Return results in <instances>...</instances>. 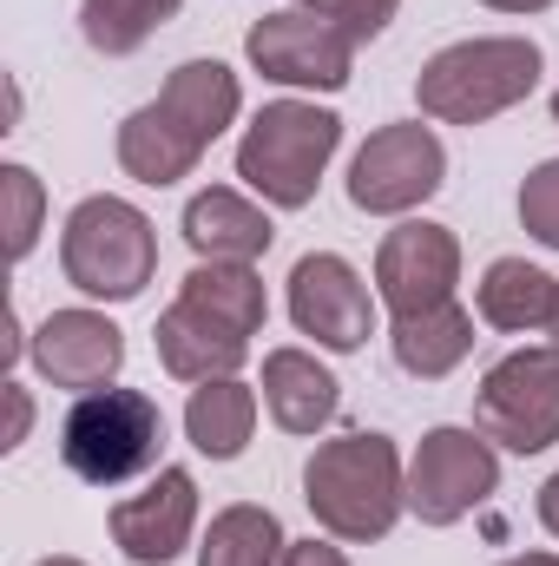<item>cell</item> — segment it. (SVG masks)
<instances>
[{
  "label": "cell",
  "mask_w": 559,
  "mask_h": 566,
  "mask_svg": "<svg viewBox=\"0 0 559 566\" xmlns=\"http://www.w3.org/2000/svg\"><path fill=\"white\" fill-rule=\"evenodd\" d=\"M481 7H494V13H547L553 0H481Z\"/></svg>",
  "instance_id": "cell-30"
},
{
  "label": "cell",
  "mask_w": 559,
  "mask_h": 566,
  "mask_svg": "<svg viewBox=\"0 0 559 566\" xmlns=\"http://www.w3.org/2000/svg\"><path fill=\"white\" fill-rule=\"evenodd\" d=\"M389 349H395V369L415 376V382H441L467 363L474 349V316L461 303H434V310H415V316H395L389 329Z\"/></svg>",
  "instance_id": "cell-18"
},
{
  "label": "cell",
  "mask_w": 559,
  "mask_h": 566,
  "mask_svg": "<svg viewBox=\"0 0 559 566\" xmlns=\"http://www.w3.org/2000/svg\"><path fill=\"white\" fill-rule=\"evenodd\" d=\"M474 428L507 454H547L559 441V343H534L500 356L481 376Z\"/></svg>",
  "instance_id": "cell-7"
},
{
  "label": "cell",
  "mask_w": 559,
  "mask_h": 566,
  "mask_svg": "<svg viewBox=\"0 0 559 566\" xmlns=\"http://www.w3.org/2000/svg\"><path fill=\"white\" fill-rule=\"evenodd\" d=\"M283 566H349V554H342V547H329V541H289Z\"/></svg>",
  "instance_id": "cell-27"
},
{
  "label": "cell",
  "mask_w": 559,
  "mask_h": 566,
  "mask_svg": "<svg viewBox=\"0 0 559 566\" xmlns=\"http://www.w3.org/2000/svg\"><path fill=\"white\" fill-rule=\"evenodd\" d=\"M500 488V454L481 428H428L409 461V514L421 527L467 521Z\"/></svg>",
  "instance_id": "cell-8"
},
{
  "label": "cell",
  "mask_w": 559,
  "mask_h": 566,
  "mask_svg": "<svg viewBox=\"0 0 559 566\" xmlns=\"http://www.w3.org/2000/svg\"><path fill=\"white\" fill-rule=\"evenodd\" d=\"M500 566H559V554H514V560H500Z\"/></svg>",
  "instance_id": "cell-31"
},
{
  "label": "cell",
  "mask_w": 559,
  "mask_h": 566,
  "mask_svg": "<svg viewBox=\"0 0 559 566\" xmlns=\"http://www.w3.org/2000/svg\"><path fill=\"white\" fill-rule=\"evenodd\" d=\"M289 323L303 336H316V349L349 356V349H362L376 336V296H369V283L356 277L349 258L309 251L289 271Z\"/></svg>",
  "instance_id": "cell-11"
},
{
  "label": "cell",
  "mask_w": 559,
  "mask_h": 566,
  "mask_svg": "<svg viewBox=\"0 0 559 566\" xmlns=\"http://www.w3.org/2000/svg\"><path fill=\"white\" fill-rule=\"evenodd\" d=\"M289 7H309V13H323V20L336 13V0H289Z\"/></svg>",
  "instance_id": "cell-32"
},
{
  "label": "cell",
  "mask_w": 559,
  "mask_h": 566,
  "mask_svg": "<svg viewBox=\"0 0 559 566\" xmlns=\"http://www.w3.org/2000/svg\"><path fill=\"white\" fill-rule=\"evenodd\" d=\"M7 409H13V422H7V441H0V448H20L27 428H33V396H27L20 382H7Z\"/></svg>",
  "instance_id": "cell-28"
},
{
  "label": "cell",
  "mask_w": 559,
  "mask_h": 566,
  "mask_svg": "<svg viewBox=\"0 0 559 566\" xmlns=\"http://www.w3.org/2000/svg\"><path fill=\"white\" fill-rule=\"evenodd\" d=\"M27 356L33 369L53 382V389H113L119 363H126V329L99 310H53L33 336H27Z\"/></svg>",
  "instance_id": "cell-13"
},
{
  "label": "cell",
  "mask_w": 559,
  "mask_h": 566,
  "mask_svg": "<svg viewBox=\"0 0 559 566\" xmlns=\"http://www.w3.org/2000/svg\"><path fill=\"white\" fill-rule=\"evenodd\" d=\"M441 178H447V151L421 119L382 126V133H369V145L349 165V205L369 218H402L441 191Z\"/></svg>",
  "instance_id": "cell-10"
},
{
  "label": "cell",
  "mask_w": 559,
  "mask_h": 566,
  "mask_svg": "<svg viewBox=\"0 0 559 566\" xmlns=\"http://www.w3.org/2000/svg\"><path fill=\"white\" fill-rule=\"evenodd\" d=\"M303 501H309V514H316V527L329 541H349V547L382 541L402 521V507H409L402 448L389 434H376V428L323 441L303 461Z\"/></svg>",
  "instance_id": "cell-2"
},
{
  "label": "cell",
  "mask_w": 559,
  "mask_h": 566,
  "mask_svg": "<svg viewBox=\"0 0 559 566\" xmlns=\"http://www.w3.org/2000/svg\"><path fill=\"white\" fill-rule=\"evenodd\" d=\"M540 46L520 33H487V40H454L441 46L415 80V99L441 126H487L507 106H520L540 86Z\"/></svg>",
  "instance_id": "cell-3"
},
{
  "label": "cell",
  "mask_w": 559,
  "mask_h": 566,
  "mask_svg": "<svg viewBox=\"0 0 559 566\" xmlns=\"http://www.w3.org/2000/svg\"><path fill=\"white\" fill-rule=\"evenodd\" d=\"M454 283H461V238H454L447 224L402 218V224L382 238V251H376V296H382L395 316L454 303Z\"/></svg>",
  "instance_id": "cell-12"
},
{
  "label": "cell",
  "mask_w": 559,
  "mask_h": 566,
  "mask_svg": "<svg viewBox=\"0 0 559 566\" xmlns=\"http://www.w3.org/2000/svg\"><path fill=\"white\" fill-rule=\"evenodd\" d=\"M60 271L80 296L133 303L158 271V231L139 205H126L113 191L80 198L66 211V231H60Z\"/></svg>",
  "instance_id": "cell-5"
},
{
  "label": "cell",
  "mask_w": 559,
  "mask_h": 566,
  "mask_svg": "<svg viewBox=\"0 0 559 566\" xmlns=\"http://www.w3.org/2000/svg\"><path fill=\"white\" fill-rule=\"evenodd\" d=\"M553 126H559V93H553Z\"/></svg>",
  "instance_id": "cell-34"
},
{
  "label": "cell",
  "mask_w": 559,
  "mask_h": 566,
  "mask_svg": "<svg viewBox=\"0 0 559 566\" xmlns=\"http://www.w3.org/2000/svg\"><path fill=\"white\" fill-rule=\"evenodd\" d=\"M336 145H342V119H336L329 106L271 99V106L244 126V139H238V178H244L264 205L303 211V205L316 198V185H323Z\"/></svg>",
  "instance_id": "cell-4"
},
{
  "label": "cell",
  "mask_w": 559,
  "mask_h": 566,
  "mask_svg": "<svg viewBox=\"0 0 559 566\" xmlns=\"http://www.w3.org/2000/svg\"><path fill=\"white\" fill-rule=\"evenodd\" d=\"M474 310H481V323H494L507 336H540L559 323V277H547L527 258H494L474 283Z\"/></svg>",
  "instance_id": "cell-17"
},
{
  "label": "cell",
  "mask_w": 559,
  "mask_h": 566,
  "mask_svg": "<svg viewBox=\"0 0 559 566\" xmlns=\"http://www.w3.org/2000/svg\"><path fill=\"white\" fill-rule=\"evenodd\" d=\"M165 454V409L145 389H93L60 422V461L86 488H126Z\"/></svg>",
  "instance_id": "cell-6"
},
{
  "label": "cell",
  "mask_w": 559,
  "mask_h": 566,
  "mask_svg": "<svg viewBox=\"0 0 559 566\" xmlns=\"http://www.w3.org/2000/svg\"><path fill=\"white\" fill-rule=\"evenodd\" d=\"M289 541H283V521L257 501H238L224 514H211L204 541H198V566H283Z\"/></svg>",
  "instance_id": "cell-22"
},
{
  "label": "cell",
  "mask_w": 559,
  "mask_h": 566,
  "mask_svg": "<svg viewBox=\"0 0 559 566\" xmlns=\"http://www.w3.org/2000/svg\"><path fill=\"white\" fill-rule=\"evenodd\" d=\"M264 409L283 434H316V428L336 422L342 409V382L309 356V349H271L264 356Z\"/></svg>",
  "instance_id": "cell-16"
},
{
  "label": "cell",
  "mask_w": 559,
  "mask_h": 566,
  "mask_svg": "<svg viewBox=\"0 0 559 566\" xmlns=\"http://www.w3.org/2000/svg\"><path fill=\"white\" fill-rule=\"evenodd\" d=\"M184 434L198 454L211 461H238L257 434V389L244 376H218V382H198L191 402H184Z\"/></svg>",
  "instance_id": "cell-21"
},
{
  "label": "cell",
  "mask_w": 559,
  "mask_h": 566,
  "mask_svg": "<svg viewBox=\"0 0 559 566\" xmlns=\"http://www.w3.org/2000/svg\"><path fill=\"white\" fill-rule=\"evenodd\" d=\"M395 13H402V0H336V13H329V20L362 46V40L389 33V20H395Z\"/></svg>",
  "instance_id": "cell-26"
},
{
  "label": "cell",
  "mask_w": 559,
  "mask_h": 566,
  "mask_svg": "<svg viewBox=\"0 0 559 566\" xmlns=\"http://www.w3.org/2000/svg\"><path fill=\"white\" fill-rule=\"evenodd\" d=\"M178 7L184 0H80V33H86L93 53L126 60V53H139L158 27L178 20Z\"/></svg>",
  "instance_id": "cell-23"
},
{
  "label": "cell",
  "mask_w": 559,
  "mask_h": 566,
  "mask_svg": "<svg viewBox=\"0 0 559 566\" xmlns=\"http://www.w3.org/2000/svg\"><path fill=\"white\" fill-rule=\"evenodd\" d=\"M244 53H251V66H257L264 80L303 86V93H342L349 73H356V40H349L336 20L309 13V7H277V13H264V20L244 33Z\"/></svg>",
  "instance_id": "cell-9"
},
{
  "label": "cell",
  "mask_w": 559,
  "mask_h": 566,
  "mask_svg": "<svg viewBox=\"0 0 559 566\" xmlns=\"http://www.w3.org/2000/svg\"><path fill=\"white\" fill-rule=\"evenodd\" d=\"M40 566H86V560H73V554H53V560H40Z\"/></svg>",
  "instance_id": "cell-33"
},
{
  "label": "cell",
  "mask_w": 559,
  "mask_h": 566,
  "mask_svg": "<svg viewBox=\"0 0 559 566\" xmlns=\"http://www.w3.org/2000/svg\"><path fill=\"white\" fill-rule=\"evenodd\" d=\"M271 238L277 224L231 185H211L184 205V244L198 251V264H257Z\"/></svg>",
  "instance_id": "cell-15"
},
{
  "label": "cell",
  "mask_w": 559,
  "mask_h": 566,
  "mask_svg": "<svg viewBox=\"0 0 559 566\" xmlns=\"http://www.w3.org/2000/svg\"><path fill=\"white\" fill-rule=\"evenodd\" d=\"M198 534V481L184 468H158L151 488L113 507V547L139 566H171Z\"/></svg>",
  "instance_id": "cell-14"
},
{
  "label": "cell",
  "mask_w": 559,
  "mask_h": 566,
  "mask_svg": "<svg viewBox=\"0 0 559 566\" xmlns=\"http://www.w3.org/2000/svg\"><path fill=\"white\" fill-rule=\"evenodd\" d=\"M0 205H7V258H33L40 218H46V185L27 165H0Z\"/></svg>",
  "instance_id": "cell-24"
},
{
  "label": "cell",
  "mask_w": 559,
  "mask_h": 566,
  "mask_svg": "<svg viewBox=\"0 0 559 566\" xmlns=\"http://www.w3.org/2000/svg\"><path fill=\"white\" fill-rule=\"evenodd\" d=\"M540 527L559 541V474H547V488H540Z\"/></svg>",
  "instance_id": "cell-29"
},
{
  "label": "cell",
  "mask_w": 559,
  "mask_h": 566,
  "mask_svg": "<svg viewBox=\"0 0 559 566\" xmlns=\"http://www.w3.org/2000/svg\"><path fill=\"white\" fill-rule=\"evenodd\" d=\"M198 158H204V145L191 139L158 99L139 106L126 126H119V165H126V178H139L151 191H165V185H178V178H191L198 171Z\"/></svg>",
  "instance_id": "cell-20"
},
{
  "label": "cell",
  "mask_w": 559,
  "mask_h": 566,
  "mask_svg": "<svg viewBox=\"0 0 559 566\" xmlns=\"http://www.w3.org/2000/svg\"><path fill=\"white\" fill-rule=\"evenodd\" d=\"M158 106L191 133V139L211 151V139L238 119V106H244V86H238V73L224 66V60H184L165 86H158Z\"/></svg>",
  "instance_id": "cell-19"
},
{
  "label": "cell",
  "mask_w": 559,
  "mask_h": 566,
  "mask_svg": "<svg viewBox=\"0 0 559 566\" xmlns=\"http://www.w3.org/2000/svg\"><path fill=\"white\" fill-rule=\"evenodd\" d=\"M264 316H271V296H264V277L251 264H198L178 283V303L151 329L165 376H178V382L238 376Z\"/></svg>",
  "instance_id": "cell-1"
},
{
  "label": "cell",
  "mask_w": 559,
  "mask_h": 566,
  "mask_svg": "<svg viewBox=\"0 0 559 566\" xmlns=\"http://www.w3.org/2000/svg\"><path fill=\"white\" fill-rule=\"evenodd\" d=\"M553 343H559V323H553Z\"/></svg>",
  "instance_id": "cell-35"
},
{
  "label": "cell",
  "mask_w": 559,
  "mask_h": 566,
  "mask_svg": "<svg viewBox=\"0 0 559 566\" xmlns=\"http://www.w3.org/2000/svg\"><path fill=\"white\" fill-rule=\"evenodd\" d=\"M520 224L534 244L559 251V158H540L520 185Z\"/></svg>",
  "instance_id": "cell-25"
}]
</instances>
